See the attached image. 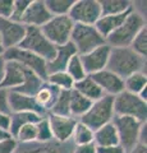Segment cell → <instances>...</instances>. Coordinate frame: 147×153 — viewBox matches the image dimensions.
<instances>
[{
    "instance_id": "1",
    "label": "cell",
    "mask_w": 147,
    "mask_h": 153,
    "mask_svg": "<svg viewBox=\"0 0 147 153\" xmlns=\"http://www.w3.org/2000/svg\"><path fill=\"white\" fill-rule=\"evenodd\" d=\"M106 69L125 79L138 71H146V57L136 54L131 47H111Z\"/></svg>"
},
{
    "instance_id": "2",
    "label": "cell",
    "mask_w": 147,
    "mask_h": 153,
    "mask_svg": "<svg viewBox=\"0 0 147 153\" xmlns=\"http://www.w3.org/2000/svg\"><path fill=\"white\" fill-rule=\"evenodd\" d=\"M145 27H147L146 16L132 8L125 21L106 37V44L110 47H129L137 33Z\"/></svg>"
},
{
    "instance_id": "3",
    "label": "cell",
    "mask_w": 147,
    "mask_h": 153,
    "mask_svg": "<svg viewBox=\"0 0 147 153\" xmlns=\"http://www.w3.org/2000/svg\"><path fill=\"white\" fill-rule=\"evenodd\" d=\"M114 97L102 96L97 101H93L87 110V112L78 121L88 126L91 130H97L106 124L111 123L114 119Z\"/></svg>"
},
{
    "instance_id": "4",
    "label": "cell",
    "mask_w": 147,
    "mask_h": 153,
    "mask_svg": "<svg viewBox=\"0 0 147 153\" xmlns=\"http://www.w3.org/2000/svg\"><path fill=\"white\" fill-rule=\"evenodd\" d=\"M114 115L137 119L142 123L147 120V102L140 98L138 94L123 91L114 96Z\"/></svg>"
},
{
    "instance_id": "5",
    "label": "cell",
    "mask_w": 147,
    "mask_h": 153,
    "mask_svg": "<svg viewBox=\"0 0 147 153\" xmlns=\"http://www.w3.org/2000/svg\"><path fill=\"white\" fill-rule=\"evenodd\" d=\"M69 42L74 46L77 55H84L97 49L98 46L105 45L106 40L100 35L95 26L74 25Z\"/></svg>"
},
{
    "instance_id": "6",
    "label": "cell",
    "mask_w": 147,
    "mask_h": 153,
    "mask_svg": "<svg viewBox=\"0 0 147 153\" xmlns=\"http://www.w3.org/2000/svg\"><path fill=\"white\" fill-rule=\"evenodd\" d=\"M17 47H21L23 50H27L32 54L42 57L47 63L53 60L56 52V46H54L44 36L40 28L36 27H26V35Z\"/></svg>"
},
{
    "instance_id": "7",
    "label": "cell",
    "mask_w": 147,
    "mask_h": 153,
    "mask_svg": "<svg viewBox=\"0 0 147 153\" xmlns=\"http://www.w3.org/2000/svg\"><path fill=\"white\" fill-rule=\"evenodd\" d=\"M111 123H113V125L115 126L118 139H119V144L124 148L127 152H131L138 144L140 130L145 123H142L133 117L116 116V115H114V119Z\"/></svg>"
},
{
    "instance_id": "8",
    "label": "cell",
    "mask_w": 147,
    "mask_h": 153,
    "mask_svg": "<svg viewBox=\"0 0 147 153\" xmlns=\"http://www.w3.org/2000/svg\"><path fill=\"white\" fill-rule=\"evenodd\" d=\"M73 27L74 23L68 16H58V17H53L40 30L51 44L59 47L67 45L70 41Z\"/></svg>"
},
{
    "instance_id": "9",
    "label": "cell",
    "mask_w": 147,
    "mask_h": 153,
    "mask_svg": "<svg viewBox=\"0 0 147 153\" xmlns=\"http://www.w3.org/2000/svg\"><path fill=\"white\" fill-rule=\"evenodd\" d=\"M3 56L7 61H16L23 68L34 71L41 79L46 80L47 74H49L47 73V61L42 57L32 54L27 50H23L21 47H12L9 50H5Z\"/></svg>"
},
{
    "instance_id": "10",
    "label": "cell",
    "mask_w": 147,
    "mask_h": 153,
    "mask_svg": "<svg viewBox=\"0 0 147 153\" xmlns=\"http://www.w3.org/2000/svg\"><path fill=\"white\" fill-rule=\"evenodd\" d=\"M68 17L74 25L95 26L101 17V8L98 0H75L69 10Z\"/></svg>"
},
{
    "instance_id": "11",
    "label": "cell",
    "mask_w": 147,
    "mask_h": 153,
    "mask_svg": "<svg viewBox=\"0 0 147 153\" xmlns=\"http://www.w3.org/2000/svg\"><path fill=\"white\" fill-rule=\"evenodd\" d=\"M46 119L53 133V138L55 142L67 143L72 139V134L78 120L72 116H60V115L47 114Z\"/></svg>"
},
{
    "instance_id": "12",
    "label": "cell",
    "mask_w": 147,
    "mask_h": 153,
    "mask_svg": "<svg viewBox=\"0 0 147 153\" xmlns=\"http://www.w3.org/2000/svg\"><path fill=\"white\" fill-rule=\"evenodd\" d=\"M110 49L111 47L107 44H105L84 55H79L83 69L87 75H93L98 73V71L106 69L109 55H110Z\"/></svg>"
},
{
    "instance_id": "13",
    "label": "cell",
    "mask_w": 147,
    "mask_h": 153,
    "mask_svg": "<svg viewBox=\"0 0 147 153\" xmlns=\"http://www.w3.org/2000/svg\"><path fill=\"white\" fill-rule=\"evenodd\" d=\"M26 35V26L12 19L0 18V40L5 50L17 47Z\"/></svg>"
},
{
    "instance_id": "14",
    "label": "cell",
    "mask_w": 147,
    "mask_h": 153,
    "mask_svg": "<svg viewBox=\"0 0 147 153\" xmlns=\"http://www.w3.org/2000/svg\"><path fill=\"white\" fill-rule=\"evenodd\" d=\"M51 18H53V16L47 10L45 0H31L25 16L21 19V23L26 27L41 28Z\"/></svg>"
},
{
    "instance_id": "15",
    "label": "cell",
    "mask_w": 147,
    "mask_h": 153,
    "mask_svg": "<svg viewBox=\"0 0 147 153\" xmlns=\"http://www.w3.org/2000/svg\"><path fill=\"white\" fill-rule=\"evenodd\" d=\"M8 102H9V110L10 114L13 112H34L40 116L45 117L46 112L37 105L35 97L27 94H22L14 91H9L8 93Z\"/></svg>"
},
{
    "instance_id": "16",
    "label": "cell",
    "mask_w": 147,
    "mask_h": 153,
    "mask_svg": "<svg viewBox=\"0 0 147 153\" xmlns=\"http://www.w3.org/2000/svg\"><path fill=\"white\" fill-rule=\"evenodd\" d=\"M73 143H59V142H49V143H28V144H17L14 153H72Z\"/></svg>"
},
{
    "instance_id": "17",
    "label": "cell",
    "mask_w": 147,
    "mask_h": 153,
    "mask_svg": "<svg viewBox=\"0 0 147 153\" xmlns=\"http://www.w3.org/2000/svg\"><path fill=\"white\" fill-rule=\"evenodd\" d=\"M91 76L105 96L114 97L124 91V79L119 78L116 74L107 69H104Z\"/></svg>"
},
{
    "instance_id": "18",
    "label": "cell",
    "mask_w": 147,
    "mask_h": 153,
    "mask_svg": "<svg viewBox=\"0 0 147 153\" xmlns=\"http://www.w3.org/2000/svg\"><path fill=\"white\" fill-rule=\"evenodd\" d=\"M28 71H31V70L23 68L22 65L16 63V61H7L4 79L1 84H0V88H4L8 91L18 89L25 84Z\"/></svg>"
},
{
    "instance_id": "19",
    "label": "cell",
    "mask_w": 147,
    "mask_h": 153,
    "mask_svg": "<svg viewBox=\"0 0 147 153\" xmlns=\"http://www.w3.org/2000/svg\"><path fill=\"white\" fill-rule=\"evenodd\" d=\"M75 54H77L75 49L70 42H68L67 45L56 47L55 56L53 57V60H50L47 63V73L50 74V73H55V71H64L69 63V60Z\"/></svg>"
},
{
    "instance_id": "20",
    "label": "cell",
    "mask_w": 147,
    "mask_h": 153,
    "mask_svg": "<svg viewBox=\"0 0 147 153\" xmlns=\"http://www.w3.org/2000/svg\"><path fill=\"white\" fill-rule=\"evenodd\" d=\"M59 93H60V89H58L56 87L51 85L50 83H47L45 80L44 84L40 87V89L37 91L34 97L36 100L37 105H39L46 114H49L51 107L54 106V103L56 101V98H58Z\"/></svg>"
},
{
    "instance_id": "21",
    "label": "cell",
    "mask_w": 147,
    "mask_h": 153,
    "mask_svg": "<svg viewBox=\"0 0 147 153\" xmlns=\"http://www.w3.org/2000/svg\"><path fill=\"white\" fill-rule=\"evenodd\" d=\"M93 143L97 148L101 147H111L119 144L118 134L115 130V126L113 123H109L106 125L98 128L97 130L93 131Z\"/></svg>"
},
{
    "instance_id": "22",
    "label": "cell",
    "mask_w": 147,
    "mask_h": 153,
    "mask_svg": "<svg viewBox=\"0 0 147 153\" xmlns=\"http://www.w3.org/2000/svg\"><path fill=\"white\" fill-rule=\"evenodd\" d=\"M129 12L116 14V16H101L97 19V22L95 23V27H96V30L100 32V35L102 37H105V40H106V37L110 35V33H113L123 22L125 21V18L128 17Z\"/></svg>"
},
{
    "instance_id": "23",
    "label": "cell",
    "mask_w": 147,
    "mask_h": 153,
    "mask_svg": "<svg viewBox=\"0 0 147 153\" xmlns=\"http://www.w3.org/2000/svg\"><path fill=\"white\" fill-rule=\"evenodd\" d=\"M42 119V116L34 112H13L9 115V128L8 131L10 137L14 138L18 130L27 124H36Z\"/></svg>"
},
{
    "instance_id": "24",
    "label": "cell",
    "mask_w": 147,
    "mask_h": 153,
    "mask_svg": "<svg viewBox=\"0 0 147 153\" xmlns=\"http://www.w3.org/2000/svg\"><path fill=\"white\" fill-rule=\"evenodd\" d=\"M73 89L77 91V92L79 94H82L83 97L90 100L91 102L97 101L98 98H101L102 96H105L102 93V91L100 89V87L96 84V82L92 79L91 75H87L86 78H83L82 80L75 82Z\"/></svg>"
},
{
    "instance_id": "25",
    "label": "cell",
    "mask_w": 147,
    "mask_h": 153,
    "mask_svg": "<svg viewBox=\"0 0 147 153\" xmlns=\"http://www.w3.org/2000/svg\"><path fill=\"white\" fill-rule=\"evenodd\" d=\"M101 8V16H116L127 13L133 8V1L129 0H98Z\"/></svg>"
},
{
    "instance_id": "26",
    "label": "cell",
    "mask_w": 147,
    "mask_h": 153,
    "mask_svg": "<svg viewBox=\"0 0 147 153\" xmlns=\"http://www.w3.org/2000/svg\"><path fill=\"white\" fill-rule=\"evenodd\" d=\"M92 105V102L83 97L82 94H79L77 91L72 89L70 91V102H69V114L72 117H75L79 120L84 114L87 112V110Z\"/></svg>"
},
{
    "instance_id": "27",
    "label": "cell",
    "mask_w": 147,
    "mask_h": 153,
    "mask_svg": "<svg viewBox=\"0 0 147 153\" xmlns=\"http://www.w3.org/2000/svg\"><path fill=\"white\" fill-rule=\"evenodd\" d=\"M147 88V74L146 71H138L124 79V91L133 94H140Z\"/></svg>"
},
{
    "instance_id": "28",
    "label": "cell",
    "mask_w": 147,
    "mask_h": 153,
    "mask_svg": "<svg viewBox=\"0 0 147 153\" xmlns=\"http://www.w3.org/2000/svg\"><path fill=\"white\" fill-rule=\"evenodd\" d=\"M46 82L54 85L60 91H72L74 87V80L67 74V71H55L50 73L46 78Z\"/></svg>"
},
{
    "instance_id": "29",
    "label": "cell",
    "mask_w": 147,
    "mask_h": 153,
    "mask_svg": "<svg viewBox=\"0 0 147 153\" xmlns=\"http://www.w3.org/2000/svg\"><path fill=\"white\" fill-rule=\"evenodd\" d=\"M70 142L73 143V146H82V144H88V143H93V130H91L88 126H86L81 121H78L73 130Z\"/></svg>"
},
{
    "instance_id": "30",
    "label": "cell",
    "mask_w": 147,
    "mask_h": 153,
    "mask_svg": "<svg viewBox=\"0 0 147 153\" xmlns=\"http://www.w3.org/2000/svg\"><path fill=\"white\" fill-rule=\"evenodd\" d=\"M75 0H45L46 8L53 17L68 16Z\"/></svg>"
},
{
    "instance_id": "31",
    "label": "cell",
    "mask_w": 147,
    "mask_h": 153,
    "mask_svg": "<svg viewBox=\"0 0 147 153\" xmlns=\"http://www.w3.org/2000/svg\"><path fill=\"white\" fill-rule=\"evenodd\" d=\"M69 102H70V91H60L54 106L51 107L49 114L60 115V116H70L69 114Z\"/></svg>"
},
{
    "instance_id": "32",
    "label": "cell",
    "mask_w": 147,
    "mask_h": 153,
    "mask_svg": "<svg viewBox=\"0 0 147 153\" xmlns=\"http://www.w3.org/2000/svg\"><path fill=\"white\" fill-rule=\"evenodd\" d=\"M65 71H67V74L74 80V83L79 82V80H82L83 78L87 76L86 71H84V69H83L82 61H81V57L77 54L69 60L67 68H65Z\"/></svg>"
},
{
    "instance_id": "33",
    "label": "cell",
    "mask_w": 147,
    "mask_h": 153,
    "mask_svg": "<svg viewBox=\"0 0 147 153\" xmlns=\"http://www.w3.org/2000/svg\"><path fill=\"white\" fill-rule=\"evenodd\" d=\"M36 124H27V125L22 126L18 130L16 137H14V139H16L18 144H28V143L36 142V137H37Z\"/></svg>"
},
{
    "instance_id": "34",
    "label": "cell",
    "mask_w": 147,
    "mask_h": 153,
    "mask_svg": "<svg viewBox=\"0 0 147 153\" xmlns=\"http://www.w3.org/2000/svg\"><path fill=\"white\" fill-rule=\"evenodd\" d=\"M129 47L136 54H138L142 57H146V55H147V27L142 28V30L137 33V36L133 38V41H132Z\"/></svg>"
},
{
    "instance_id": "35",
    "label": "cell",
    "mask_w": 147,
    "mask_h": 153,
    "mask_svg": "<svg viewBox=\"0 0 147 153\" xmlns=\"http://www.w3.org/2000/svg\"><path fill=\"white\" fill-rule=\"evenodd\" d=\"M36 129H37V137H36V142L39 143H49L53 142V133H51V129L49 125V121H47L46 116L42 117L41 120L36 124Z\"/></svg>"
},
{
    "instance_id": "36",
    "label": "cell",
    "mask_w": 147,
    "mask_h": 153,
    "mask_svg": "<svg viewBox=\"0 0 147 153\" xmlns=\"http://www.w3.org/2000/svg\"><path fill=\"white\" fill-rule=\"evenodd\" d=\"M31 0H14V8H13V14H12V21L21 23L22 17L25 16L28 5H30Z\"/></svg>"
},
{
    "instance_id": "37",
    "label": "cell",
    "mask_w": 147,
    "mask_h": 153,
    "mask_svg": "<svg viewBox=\"0 0 147 153\" xmlns=\"http://www.w3.org/2000/svg\"><path fill=\"white\" fill-rule=\"evenodd\" d=\"M14 8V0H0V18L10 19Z\"/></svg>"
},
{
    "instance_id": "38",
    "label": "cell",
    "mask_w": 147,
    "mask_h": 153,
    "mask_svg": "<svg viewBox=\"0 0 147 153\" xmlns=\"http://www.w3.org/2000/svg\"><path fill=\"white\" fill-rule=\"evenodd\" d=\"M18 143L14 138H8L0 142V153H14Z\"/></svg>"
},
{
    "instance_id": "39",
    "label": "cell",
    "mask_w": 147,
    "mask_h": 153,
    "mask_svg": "<svg viewBox=\"0 0 147 153\" xmlns=\"http://www.w3.org/2000/svg\"><path fill=\"white\" fill-rule=\"evenodd\" d=\"M8 89L0 88V114L10 115V110H9V102H8Z\"/></svg>"
},
{
    "instance_id": "40",
    "label": "cell",
    "mask_w": 147,
    "mask_h": 153,
    "mask_svg": "<svg viewBox=\"0 0 147 153\" xmlns=\"http://www.w3.org/2000/svg\"><path fill=\"white\" fill-rule=\"evenodd\" d=\"M72 153H97V147L95 143H88V144L74 146Z\"/></svg>"
},
{
    "instance_id": "41",
    "label": "cell",
    "mask_w": 147,
    "mask_h": 153,
    "mask_svg": "<svg viewBox=\"0 0 147 153\" xmlns=\"http://www.w3.org/2000/svg\"><path fill=\"white\" fill-rule=\"evenodd\" d=\"M97 153H128L120 144L111 146V147H101L97 148Z\"/></svg>"
},
{
    "instance_id": "42",
    "label": "cell",
    "mask_w": 147,
    "mask_h": 153,
    "mask_svg": "<svg viewBox=\"0 0 147 153\" xmlns=\"http://www.w3.org/2000/svg\"><path fill=\"white\" fill-rule=\"evenodd\" d=\"M138 144L147 146V123H145L143 125H142L141 130H140V135H138Z\"/></svg>"
},
{
    "instance_id": "43",
    "label": "cell",
    "mask_w": 147,
    "mask_h": 153,
    "mask_svg": "<svg viewBox=\"0 0 147 153\" xmlns=\"http://www.w3.org/2000/svg\"><path fill=\"white\" fill-rule=\"evenodd\" d=\"M8 128H9V115L0 114V129L8 130Z\"/></svg>"
},
{
    "instance_id": "44",
    "label": "cell",
    "mask_w": 147,
    "mask_h": 153,
    "mask_svg": "<svg viewBox=\"0 0 147 153\" xmlns=\"http://www.w3.org/2000/svg\"><path fill=\"white\" fill-rule=\"evenodd\" d=\"M5 65H7V60L4 59L3 55H0V84H1L3 79H4V73H5Z\"/></svg>"
},
{
    "instance_id": "45",
    "label": "cell",
    "mask_w": 147,
    "mask_h": 153,
    "mask_svg": "<svg viewBox=\"0 0 147 153\" xmlns=\"http://www.w3.org/2000/svg\"><path fill=\"white\" fill-rule=\"evenodd\" d=\"M128 153H147V146H143V144H137L133 149Z\"/></svg>"
},
{
    "instance_id": "46",
    "label": "cell",
    "mask_w": 147,
    "mask_h": 153,
    "mask_svg": "<svg viewBox=\"0 0 147 153\" xmlns=\"http://www.w3.org/2000/svg\"><path fill=\"white\" fill-rule=\"evenodd\" d=\"M8 138H12L9 131L5 130V129H0V142L4 140V139H8Z\"/></svg>"
},
{
    "instance_id": "47",
    "label": "cell",
    "mask_w": 147,
    "mask_h": 153,
    "mask_svg": "<svg viewBox=\"0 0 147 153\" xmlns=\"http://www.w3.org/2000/svg\"><path fill=\"white\" fill-rule=\"evenodd\" d=\"M4 52H5V49H4V46L1 44V40H0V55H4Z\"/></svg>"
}]
</instances>
